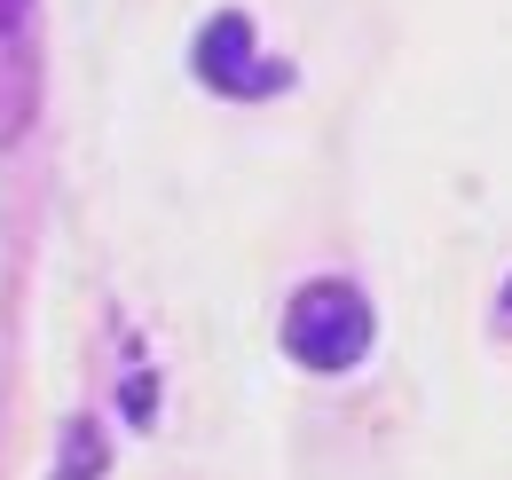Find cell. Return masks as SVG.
Wrapping results in <instances>:
<instances>
[{
  "mask_svg": "<svg viewBox=\"0 0 512 480\" xmlns=\"http://www.w3.org/2000/svg\"><path fill=\"white\" fill-rule=\"evenodd\" d=\"M284 347L308 362V370H347V362H363V347H371V307H363V292L355 284H308L300 300H292V315H284Z\"/></svg>",
  "mask_w": 512,
  "mask_h": 480,
  "instance_id": "cell-1",
  "label": "cell"
},
{
  "mask_svg": "<svg viewBox=\"0 0 512 480\" xmlns=\"http://www.w3.org/2000/svg\"><path fill=\"white\" fill-rule=\"evenodd\" d=\"M197 79H205V87H221V95H237V103H253V95L292 87V63L253 56V24L229 8V16H213V24L197 32Z\"/></svg>",
  "mask_w": 512,
  "mask_h": 480,
  "instance_id": "cell-2",
  "label": "cell"
},
{
  "mask_svg": "<svg viewBox=\"0 0 512 480\" xmlns=\"http://www.w3.org/2000/svg\"><path fill=\"white\" fill-rule=\"evenodd\" d=\"M87 473H103V433H95V425H71L64 473H56V480H87Z\"/></svg>",
  "mask_w": 512,
  "mask_h": 480,
  "instance_id": "cell-3",
  "label": "cell"
},
{
  "mask_svg": "<svg viewBox=\"0 0 512 480\" xmlns=\"http://www.w3.org/2000/svg\"><path fill=\"white\" fill-rule=\"evenodd\" d=\"M16 8H24V0H0V40L16 32Z\"/></svg>",
  "mask_w": 512,
  "mask_h": 480,
  "instance_id": "cell-4",
  "label": "cell"
},
{
  "mask_svg": "<svg viewBox=\"0 0 512 480\" xmlns=\"http://www.w3.org/2000/svg\"><path fill=\"white\" fill-rule=\"evenodd\" d=\"M505 307H512V292H505Z\"/></svg>",
  "mask_w": 512,
  "mask_h": 480,
  "instance_id": "cell-5",
  "label": "cell"
}]
</instances>
